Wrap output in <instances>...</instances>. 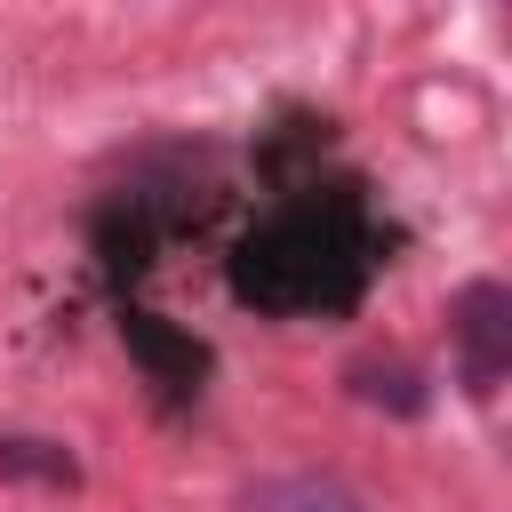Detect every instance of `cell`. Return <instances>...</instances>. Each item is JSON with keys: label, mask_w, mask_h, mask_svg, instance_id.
Returning <instances> with one entry per match:
<instances>
[{"label": "cell", "mask_w": 512, "mask_h": 512, "mask_svg": "<svg viewBox=\"0 0 512 512\" xmlns=\"http://www.w3.org/2000/svg\"><path fill=\"white\" fill-rule=\"evenodd\" d=\"M120 336H128V352L144 360V376L152 384H168V392H200V376H208V344L200 336H184V328H168L160 312H120Z\"/></svg>", "instance_id": "3"}, {"label": "cell", "mask_w": 512, "mask_h": 512, "mask_svg": "<svg viewBox=\"0 0 512 512\" xmlns=\"http://www.w3.org/2000/svg\"><path fill=\"white\" fill-rule=\"evenodd\" d=\"M248 512H368V504L328 472H288V480H256Z\"/></svg>", "instance_id": "4"}, {"label": "cell", "mask_w": 512, "mask_h": 512, "mask_svg": "<svg viewBox=\"0 0 512 512\" xmlns=\"http://www.w3.org/2000/svg\"><path fill=\"white\" fill-rule=\"evenodd\" d=\"M0 480H40V488H80V464L64 440H32V432H8L0 440Z\"/></svg>", "instance_id": "5"}, {"label": "cell", "mask_w": 512, "mask_h": 512, "mask_svg": "<svg viewBox=\"0 0 512 512\" xmlns=\"http://www.w3.org/2000/svg\"><path fill=\"white\" fill-rule=\"evenodd\" d=\"M352 392L368 400V408H392V416H424V368H408V360H360L352 368Z\"/></svg>", "instance_id": "6"}, {"label": "cell", "mask_w": 512, "mask_h": 512, "mask_svg": "<svg viewBox=\"0 0 512 512\" xmlns=\"http://www.w3.org/2000/svg\"><path fill=\"white\" fill-rule=\"evenodd\" d=\"M448 320H456V368H464V392L488 400V392L504 384V368H512V288H504V280H472V288H456Z\"/></svg>", "instance_id": "2"}, {"label": "cell", "mask_w": 512, "mask_h": 512, "mask_svg": "<svg viewBox=\"0 0 512 512\" xmlns=\"http://www.w3.org/2000/svg\"><path fill=\"white\" fill-rule=\"evenodd\" d=\"M376 272L368 208L336 192H296L232 248V296L256 312H344Z\"/></svg>", "instance_id": "1"}]
</instances>
